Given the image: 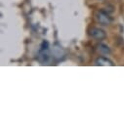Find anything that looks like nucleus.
<instances>
[{"instance_id":"f03ea898","label":"nucleus","mask_w":124,"mask_h":124,"mask_svg":"<svg viewBox=\"0 0 124 124\" xmlns=\"http://www.w3.org/2000/svg\"><path fill=\"white\" fill-rule=\"evenodd\" d=\"M89 35L96 40H103L106 38L107 33L104 29H102L100 27H92L89 30Z\"/></svg>"},{"instance_id":"39448f33","label":"nucleus","mask_w":124,"mask_h":124,"mask_svg":"<svg viewBox=\"0 0 124 124\" xmlns=\"http://www.w3.org/2000/svg\"><path fill=\"white\" fill-rule=\"evenodd\" d=\"M48 48H49V43H48L47 41H43L42 44H41V49H40V50H42V51H47Z\"/></svg>"},{"instance_id":"20e7f679","label":"nucleus","mask_w":124,"mask_h":124,"mask_svg":"<svg viewBox=\"0 0 124 124\" xmlns=\"http://www.w3.org/2000/svg\"><path fill=\"white\" fill-rule=\"evenodd\" d=\"M97 49H98V51H99L100 53H102V54L108 55V54H110V53H111L110 48H109L108 45L104 44V43H100V44L97 46Z\"/></svg>"},{"instance_id":"7ed1b4c3","label":"nucleus","mask_w":124,"mask_h":124,"mask_svg":"<svg viewBox=\"0 0 124 124\" xmlns=\"http://www.w3.org/2000/svg\"><path fill=\"white\" fill-rule=\"evenodd\" d=\"M95 64L97 66H103V67H108V66L112 67V66H114L113 62L111 60L106 58V57H99V58H97L96 61H95Z\"/></svg>"},{"instance_id":"f257e3e1","label":"nucleus","mask_w":124,"mask_h":124,"mask_svg":"<svg viewBox=\"0 0 124 124\" xmlns=\"http://www.w3.org/2000/svg\"><path fill=\"white\" fill-rule=\"evenodd\" d=\"M95 18H96V21L102 25H109L112 23V18L109 16L108 12L104 10L97 11L95 14Z\"/></svg>"}]
</instances>
